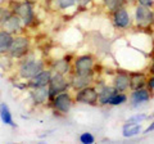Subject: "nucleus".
I'll return each instance as SVG.
<instances>
[{
  "label": "nucleus",
  "mask_w": 154,
  "mask_h": 144,
  "mask_svg": "<svg viewBox=\"0 0 154 144\" xmlns=\"http://www.w3.org/2000/svg\"><path fill=\"white\" fill-rule=\"evenodd\" d=\"M153 118H154V111L150 114H148V120H153Z\"/></svg>",
  "instance_id": "33"
},
{
  "label": "nucleus",
  "mask_w": 154,
  "mask_h": 144,
  "mask_svg": "<svg viewBox=\"0 0 154 144\" xmlns=\"http://www.w3.org/2000/svg\"><path fill=\"white\" fill-rule=\"evenodd\" d=\"M11 16H12V11L8 8L7 4H5V5L0 4V28H2V26L5 23V21Z\"/></svg>",
  "instance_id": "24"
},
{
  "label": "nucleus",
  "mask_w": 154,
  "mask_h": 144,
  "mask_svg": "<svg viewBox=\"0 0 154 144\" xmlns=\"http://www.w3.org/2000/svg\"><path fill=\"white\" fill-rule=\"evenodd\" d=\"M75 103L76 102H75L73 92H72V90H67V92L54 95V97L50 99L48 107L51 109V112L54 113V116L64 117L71 112V109L73 107Z\"/></svg>",
  "instance_id": "4"
},
{
  "label": "nucleus",
  "mask_w": 154,
  "mask_h": 144,
  "mask_svg": "<svg viewBox=\"0 0 154 144\" xmlns=\"http://www.w3.org/2000/svg\"><path fill=\"white\" fill-rule=\"evenodd\" d=\"M148 71L146 70H132L130 71V92L145 88L148 83Z\"/></svg>",
  "instance_id": "16"
},
{
  "label": "nucleus",
  "mask_w": 154,
  "mask_h": 144,
  "mask_svg": "<svg viewBox=\"0 0 154 144\" xmlns=\"http://www.w3.org/2000/svg\"><path fill=\"white\" fill-rule=\"evenodd\" d=\"M121 133H122V136L126 138V139L135 138L143 133V126H141V124L125 122L122 129H121Z\"/></svg>",
  "instance_id": "19"
},
{
  "label": "nucleus",
  "mask_w": 154,
  "mask_h": 144,
  "mask_svg": "<svg viewBox=\"0 0 154 144\" xmlns=\"http://www.w3.org/2000/svg\"><path fill=\"white\" fill-rule=\"evenodd\" d=\"M32 50V40L30 35L26 33H19V35L13 36V41L9 49L8 55L14 61L18 62L22 58H25L27 54H30V52Z\"/></svg>",
  "instance_id": "5"
},
{
  "label": "nucleus",
  "mask_w": 154,
  "mask_h": 144,
  "mask_svg": "<svg viewBox=\"0 0 154 144\" xmlns=\"http://www.w3.org/2000/svg\"><path fill=\"white\" fill-rule=\"evenodd\" d=\"M152 28H153V31H154V16H153V23H152Z\"/></svg>",
  "instance_id": "35"
},
{
  "label": "nucleus",
  "mask_w": 154,
  "mask_h": 144,
  "mask_svg": "<svg viewBox=\"0 0 154 144\" xmlns=\"http://www.w3.org/2000/svg\"><path fill=\"white\" fill-rule=\"evenodd\" d=\"M128 102V94L127 93H116L112 98L109 99L108 105L110 107H118V105H123Z\"/></svg>",
  "instance_id": "23"
},
{
  "label": "nucleus",
  "mask_w": 154,
  "mask_h": 144,
  "mask_svg": "<svg viewBox=\"0 0 154 144\" xmlns=\"http://www.w3.org/2000/svg\"><path fill=\"white\" fill-rule=\"evenodd\" d=\"M130 7H122L114 11L110 16V21L112 25L117 31H130L134 28V18H132V12L130 11Z\"/></svg>",
  "instance_id": "6"
},
{
  "label": "nucleus",
  "mask_w": 154,
  "mask_h": 144,
  "mask_svg": "<svg viewBox=\"0 0 154 144\" xmlns=\"http://www.w3.org/2000/svg\"><path fill=\"white\" fill-rule=\"evenodd\" d=\"M0 120L4 125H8L11 127H17V124L14 122L12 111L7 103H0Z\"/></svg>",
  "instance_id": "21"
},
{
  "label": "nucleus",
  "mask_w": 154,
  "mask_h": 144,
  "mask_svg": "<svg viewBox=\"0 0 154 144\" xmlns=\"http://www.w3.org/2000/svg\"><path fill=\"white\" fill-rule=\"evenodd\" d=\"M146 71H148L149 75H154V55H150V58H149Z\"/></svg>",
  "instance_id": "29"
},
{
  "label": "nucleus",
  "mask_w": 154,
  "mask_h": 144,
  "mask_svg": "<svg viewBox=\"0 0 154 144\" xmlns=\"http://www.w3.org/2000/svg\"><path fill=\"white\" fill-rule=\"evenodd\" d=\"M154 131V118L150 120V122H149V125L145 127V129H143V134H149V133H153Z\"/></svg>",
  "instance_id": "31"
},
{
  "label": "nucleus",
  "mask_w": 154,
  "mask_h": 144,
  "mask_svg": "<svg viewBox=\"0 0 154 144\" xmlns=\"http://www.w3.org/2000/svg\"><path fill=\"white\" fill-rule=\"evenodd\" d=\"M146 88H148L149 90H152V92L154 93V75H149V76H148Z\"/></svg>",
  "instance_id": "30"
},
{
  "label": "nucleus",
  "mask_w": 154,
  "mask_h": 144,
  "mask_svg": "<svg viewBox=\"0 0 154 144\" xmlns=\"http://www.w3.org/2000/svg\"><path fill=\"white\" fill-rule=\"evenodd\" d=\"M77 3H79L77 12H80V11H86V9L94 3V0H77Z\"/></svg>",
  "instance_id": "27"
},
{
  "label": "nucleus",
  "mask_w": 154,
  "mask_h": 144,
  "mask_svg": "<svg viewBox=\"0 0 154 144\" xmlns=\"http://www.w3.org/2000/svg\"><path fill=\"white\" fill-rule=\"evenodd\" d=\"M136 4H139L141 7L154 9V0H136Z\"/></svg>",
  "instance_id": "28"
},
{
  "label": "nucleus",
  "mask_w": 154,
  "mask_h": 144,
  "mask_svg": "<svg viewBox=\"0 0 154 144\" xmlns=\"http://www.w3.org/2000/svg\"><path fill=\"white\" fill-rule=\"evenodd\" d=\"M75 102L79 104L90 105V107H98V86L95 84L85 86L73 92Z\"/></svg>",
  "instance_id": "8"
},
{
  "label": "nucleus",
  "mask_w": 154,
  "mask_h": 144,
  "mask_svg": "<svg viewBox=\"0 0 154 144\" xmlns=\"http://www.w3.org/2000/svg\"><path fill=\"white\" fill-rule=\"evenodd\" d=\"M98 63L96 57L93 53H84V54L76 55L72 62V72L73 74H90L95 72L94 67Z\"/></svg>",
  "instance_id": "7"
},
{
  "label": "nucleus",
  "mask_w": 154,
  "mask_h": 144,
  "mask_svg": "<svg viewBox=\"0 0 154 144\" xmlns=\"http://www.w3.org/2000/svg\"><path fill=\"white\" fill-rule=\"evenodd\" d=\"M48 67L54 72V74H62L66 76H69L72 74V63L67 61L64 57L54 59H46Z\"/></svg>",
  "instance_id": "14"
},
{
  "label": "nucleus",
  "mask_w": 154,
  "mask_h": 144,
  "mask_svg": "<svg viewBox=\"0 0 154 144\" xmlns=\"http://www.w3.org/2000/svg\"><path fill=\"white\" fill-rule=\"evenodd\" d=\"M154 97V93L152 90H149L146 86L137 90H131L128 95V103L131 108H140L141 105L146 104L148 102H150Z\"/></svg>",
  "instance_id": "11"
},
{
  "label": "nucleus",
  "mask_w": 154,
  "mask_h": 144,
  "mask_svg": "<svg viewBox=\"0 0 154 144\" xmlns=\"http://www.w3.org/2000/svg\"><path fill=\"white\" fill-rule=\"evenodd\" d=\"M16 72L14 77L21 79L23 81H28L32 77H35L37 74H40L42 70L48 67L45 58H38L35 55V52L31 50L30 54H27L25 58L16 62Z\"/></svg>",
  "instance_id": "2"
},
{
  "label": "nucleus",
  "mask_w": 154,
  "mask_h": 144,
  "mask_svg": "<svg viewBox=\"0 0 154 144\" xmlns=\"http://www.w3.org/2000/svg\"><path fill=\"white\" fill-rule=\"evenodd\" d=\"M153 16H154V9L135 4L132 7V18H134V28L132 30L146 32V33H150L152 35V32H153V28H152Z\"/></svg>",
  "instance_id": "3"
},
{
  "label": "nucleus",
  "mask_w": 154,
  "mask_h": 144,
  "mask_svg": "<svg viewBox=\"0 0 154 144\" xmlns=\"http://www.w3.org/2000/svg\"><path fill=\"white\" fill-rule=\"evenodd\" d=\"M51 75H53V71L46 67L45 70H42L40 74H37L35 77H32L31 80L27 81V86L28 89H35V88H42V86H48L49 81L51 79Z\"/></svg>",
  "instance_id": "17"
},
{
  "label": "nucleus",
  "mask_w": 154,
  "mask_h": 144,
  "mask_svg": "<svg viewBox=\"0 0 154 144\" xmlns=\"http://www.w3.org/2000/svg\"><path fill=\"white\" fill-rule=\"evenodd\" d=\"M125 4H126V7L132 8L135 4H136V0H125Z\"/></svg>",
  "instance_id": "32"
},
{
  "label": "nucleus",
  "mask_w": 154,
  "mask_h": 144,
  "mask_svg": "<svg viewBox=\"0 0 154 144\" xmlns=\"http://www.w3.org/2000/svg\"><path fill=\"white\" fill-rule=\"evenodd\" d=\"M122 7H126L125 0H102V8L108 14H112L114 11Z\"/></svg>",
  "instance_id": "22"
},
{
  "label": "nucleus",
  "mask_w": 154,
  "mask_h": 144,
  "mask_svg": "<svg viewBox=\"0 0 154 144\" xmlns=\"http://www.w3.org/2000/svg\"><path fill=\"white\" fill-rule=\"evenodd\" d=\"M28 2H32V3H36L37 0H28Z\"/></svg>",
  "instance_id": "36"
},
{
  "label": "nucleus",
  "mask_w": 154,
  "mask_h": 144,
  "mask_svg": "<svg viewBox=\"0 0 154 144\" xmlns=\"http://www.w3.org/2000/svg\"><path fill=\"white\" fill-rule=\"evenodd\" d=\"M13 41V35L0 28V55H8Z\"/></svg>",
  "instance_id": "20"
},
{
  "label": "nucleus",
  "mask_w": 154,
  "mask_h": 144,
  "mask_svg": "<svg viewBox=\"0 0 154 144\" xmlns=\"http://www.w3.org/2000/svg\"><path fill=\"white\" fill-rule=\"evenodd\" d=\"M12 13L21 18L27 30H37L41 25V20L37 17L35 5L36 3L28 0H8L5 3Z\"/></svg>",
  "instance_id": "1"
},
{
  "label": "nucleus",
  "mask_w": 154,
  "mask_h": 144,
  "mask_svg": "<svg viewBox=\"0 0 154 144\" xmlns=\"http://www.w3.org/2000/svg\"><path fill=\"white\" fill-rule=\"evenodd\" d=\"M99 76L96 75L95 72H90V74H73V72H72L68 76L69 84H71V90L75 92V90L85 88V86L93 85V84H95V80Z\"/></svg>",
  "instance_id": "12"
},
{
  "label": "nucleus",
  "mask_w": 154,
  "mask_h": 144,
  "mask_svg": "<svg viewBox=\"0 0 154 144\" xmlns=\"http://www.w3.org/2000/svg\"><path fill=\"white\" fill-rule=\"evenodd\" d=\"M2 28H3V30H5L7 32L12 33L13 36L14 35H19V33H26L27 32V28L25 27V25H23L22 20L17 16V14H14V13H12V16L5 21V23L2 26Z\"/></svg>",
  "instance_id": "15"
},
{
  "label": "nucleus",
  "mask_w": 154,
  "mask_h": 144,
  "mask_svg": "<svg viewBox=\"0 0 154 144\" xmlns=\"http://www.w3.org/2000/svg\"><path fill=\"white\" fill-rule=\"evenodd\" d=\"M150 55H154V48H153V50L150 52V54H149V58H150Z\"/></svg>",
  "instance_id": "34"
},
{
  "label": "nucleus",
  "mask_w": 154,
  "mask_h": 144,
  "mask_svg": "<svg viewBox=\"0 0 154 144\" xmlns=\"http://www.w3.org/2000/svg\"><path fill=\"white\" fill-rule=\"evenodd\" d=\"M148 120V114L146 113H143V112H139V113H135L132 114L131 117H128L126 120V122H135V124H143L144 121Z\"/></svg>",
  "instance_id": "25"
},
{
  "label": "nucleus",
  "mask_w": 154,
  "mask_h": 144,
  "mask_svg": "<svg viewBox=\"0 0 154 144\" xmlns=\"http://www.w3.org/2000/svg\"><path fill=\"white\" fill-rule=\"evenodd\" d=\"M48 89H49L50 99L59 93L71 90V84H69L68 76L62 75V74H54V72H53L51 79L49 81V84H48Z\"/></svg>",
  "instance_id": "10"
},
{
  "label": "nucleus",
  "mask_w": 154,
  "mask_h": 144,
  "mask_svg": "<svg viewBox=\"0 0 154 144\" xmlns=\"http://www.w3.org/2000/svg\"><path fill=\"white\" fill-rule=\"evenodd\" d=\"M77 8H79L77 0H53V4L50 7V9H54L55 12L59 13H68L72 11L75 13H79Z\"/></svg>",
  "instance_id": "18"
},
{
  "label": "nucleus",
  "mask_w": 154,
  "mask_h": 144,
  "mask_svg": "<svg viewBox=\"0 0 154 144\" xmlns=\"http://www.w3.org/2000/svg\"><path fill=\"white\" fill-rule=\"evenodd\" d=\"M28 97H30L32 104L35 107H48L50 102V94L48 86L42 88H35V89H28Z\"/></svg>",
  "instance_id": "13"
},
{
  "label": "nucleus",
  "mask_w": 154,
  "mask_h": 144,
  "mask_svg": "<svg viewBox=\"0 0 154 144\" xmlns=\"http://www.w3.org/2000/svg\"><path fill=\"white\" fill-rule=\"evenodd\" d=\"M79 140L81 144H94L95 143V136L89 131H85L80 135Z\"/></svg>",
  "instance_id": "26"
},
{
  "label": "nucleus",
  "mask_w": 154,
  "mask_h": 144,
  "mask_svg": "<svg viewBox=\"0 0 154 144\" xmlns=\"http://www.w3.org/2000/svg\"><path fill=\"white\" fill-rule=\"evenodd\" d=\"M110 84L118 93L130 92V71L126 68H117L110 76Z\"/></svg>",
  "instance_id": "9"
}]
</instances>
